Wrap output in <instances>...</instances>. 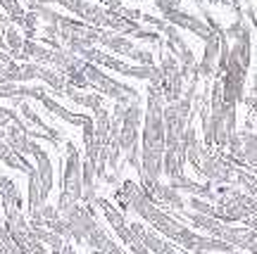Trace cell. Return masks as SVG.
<instances>
[{"label": "cell", "instance_id": "4", "mask_svg": "<svg viewBox=\"0 0 257 254\" xmlns=\"http://www.w3.org/2000/svg\"><path fill=\"white\" fill-rule=\"evenodd\" d=\"M0 8L5 10V15L10 17V22H15V24L27 15V10L22 8V3H19V0H0Z\"/></svg>", "mask_w": 257, "mask_h": 254}, {"label": "cell", "instance_id": "1", "mask_svg": "<svg viewBox=\"0 0 257 254\" xmlns=\"http://www.w3.org/2000/svg\"><path fill=\"white\" fill-rule=\"evenodd\" d=\"M198 171H200L205 178L217 181V183H229V178H231V169L224 162H219L217 157H202Z\"/></svg>", "mask_w": 257, "mask_h": 254}, {"label": "cell", "instance_id": "7", "mask_svg": "<svg viewBox=\"0 0 257 254\" xmlns=\"http://www.w3.org/2000/svg\"><path fill=\"white\" fill-rule=\"evenodd\" d=\"M128 57H131V60H134V62H138V64H155L153 62V53H148V50H134V53L128 55Z\"/></svg>", "mask_w": 257, "mask_h": 254}, {"label": "cell", "instance_id": "6", "mask_svg": "<svg viewBox=\"0 0 257 254\" xmlns=\"http://www.w3.org/2000/svg\"><path fill=\"white\" fill-rule=\"evenodd\" d=\"M191 207L198 211V214H207V216H214V207L207 204V202L198 200V197H191Z\"/></svg>", "mask_w": 257, "mask_h": 254}, {"label": "cell", "instance_id": "2", "mask_svg": "<svg viewBox=\"0 0 257 254\" xmlns=\"http://www.w3.org/2000/svg\"><path fill=\"white\" fill-rule=\"evenodd\" d=\"M22 46H24V34L10 24L5 29V48H8V55L12 60H22Z\"/></svg>", "mask_w": 257, "mask_h": 254}, {"label": "cell", "instance_id": "3", "mask_svg": "<svg viewBox=\"0 0 257 254\" xmlns=\"http://www.w3.org/2000/svg\"><path fill=\"white\" fill-rule=\"evenodd\" d=\"M17 24H19V31H22L27 38H36V34H38V12L36 10H27V15L19 19Z\"/></svg>", "mask_w": 257, "mask_h": 254}, {"label": "cell", "instance_id": "8", "mask_svg": "<svg viewBox=\"0 0 257 254\" xmlns=\"http://www.w3.org/2000/svg\"><path fill=\"white\" fill-rule=\"evenodd\" d=\"M155 3V8L165 15V12H169V10H176L179 5H181V0H153Z\"/></svg>", "mask_w": 257, "mask_h": 254}, {"label": "cell", "instance_id": "5", "mask_svg": "<svg viewBox=\"0 0 257 254\" xmlns=\"http://www.w3.org/2000/svg\"><path fill=\"white\" fill-rule=\"evenodd\" d=\"M243 143H245L243 157H248V162L257 166V138L255 136H243Z\"/></svg>", "mask_w": 257, "mask_h": 254}]
</instances>
